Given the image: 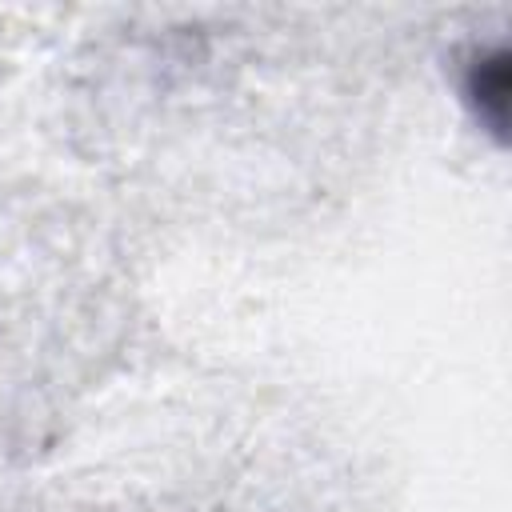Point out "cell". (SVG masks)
Segmentation results:
<instances>
[{
  "label": "cell",
  "instance_id": "1",
  "mask_svg": "<svg viewBox=\"0 0 512 512\" xmlns=\"http://www.w3.org/2000/svg\"><path fill=\"white\" fill-rule=\"evenodd\" d=\"M508 92H512V56L508 48L480 52L464 72V96L476 112V120L496 136V144H508Z\"/></svg>",
  "mask_w": 512,
  "mask_h": 512
}]
</instances>
